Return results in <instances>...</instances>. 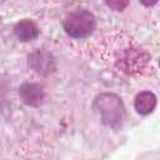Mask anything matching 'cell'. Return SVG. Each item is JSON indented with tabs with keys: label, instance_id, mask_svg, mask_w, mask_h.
<instances>
[{
	"label": "cell",
	"instance_id": "obj_7",
	"mask_svg": "<svg viewBox=\"0 0 160 160\" xmlns=\"http://www.w3.org/2000/svg\"><path fill=\"white\" fill-rule=\"evenodd\" d=\"M104 1L111 10H115V11L124 10L129 4V0H104Z\"/></svg>",
	"mask_w": 160,
	"mask_h": 160
},
{
	"label": "cell",
	"instance_id": "obj_6",
	"mask_svg": "<svg viewBox=\"0 0 160 160\" xmlns=\"http://www.w3.org/2000/svg\"><path fill=\"white\" fill-rule=\"evenodd\" d=\"M15 35L21 41H30L38 38L39 35V28L36 24L31 20H22L15 25Z\"/></svg>",
	"mask_w": 160,
	"mask_h": 160
},
{
	"label": "cell",
	"instance_id": "obj_2",
	"mask_svg": "<svg viewBox=\"0 0 160 160\" xmlns=\"http://www.w3.org/2000/svg\"><path fill=\"white\" fill-rule=\"evenodd\" d=\"M64 29L71 38H86L95 29V18L86 10H75L65 18Z\"/></svg>",
	"mask_w": 160,
	"mask_h": 160
},
{
	"label": "cell",
	"instance_id": "obj_5",
	"mask_svg": "<svg viewBox=\"0 0 160 160\" xmlns=\"http://www.w3.org/2000/svg\"><path fill=\"white\" fill-rule=\"evenodd\" d=\"M156 106V96L151 91H141L135 98V109L141 115L150 114Z\"/></svg>",
	"mask_w": 160,
	"mask_h": 160
},
{
	"label": "cell",
	"instance_id": "obj_4",
	"mask_svg": "<svg viewBox=\"0 0 160 160\" xmlns=\"http://www.w3.org/2000/svg\"><path fill=\"white\" fill-rule=\"evenodd\" d=\"M22 101L30 106H38L44 100V90L38 84H24L19 90Z\"/></svg>",
	"mask_w": 160,
	"mask_h": 160
},
{
	"label": "cell",
	"instance_id": "obj_3",
	"mask_svg": "<svg viewBox=\"0 0 160 160\" xmlns=\"http://www.w3.org/2000/svg\"><path fill=\"white\" fill-rule=\"evenodd\" d=\"M29 65L40 75H49L55 70V60L45 51H35L29 56Z\"/></svg>",
	"mask_w": 160,
	"mask_h": 160
},
{
	"label": "cell",
	"instance_id": "obj_1",
	"mask_svg": "<svg viewBox=\"0 0 160 160\" xmlns=\"http://www.w3.org/2000/svg\"><path fill=\"white\" fill-rule=\"evenodd\" d=\"M94 110L101 119V122L118 129L122 125L125 111L121 100L114 94H100L94 100Z\"/></svg>",
	"mask_w": 160,
	"mask_h": 160
},
{
	"label": "cell",
	"instance_id": "obj_8",
	"mask_svg": "<svg viewBox=\"0 0 160 160\" xmlns=\"http://www.w3.org/2000/svg\"><path fill=\"white\" fill-rule=\"evenodd\" d=\"M145 6H151V5H154V4H156L158 2V0H140Z\"/></svg>",
	"mask_w": 160,
	"mask_h": 160
}]
</instances>
